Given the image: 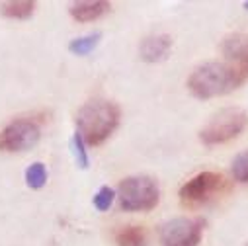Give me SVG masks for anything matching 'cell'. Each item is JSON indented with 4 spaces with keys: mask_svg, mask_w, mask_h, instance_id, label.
<instances>
[{
    "mask_svg": "<svg viewBox=\"0 0 248 246\" xmlns=\"http://www.w3.org/2000/svg\"><path fill=\"white\" fill-rule=\"evenodd\" d=\"M244 80L246 77L234 65L211 61V63H203L192 71L188 88L196 98L209 100L236 90Z\"/></svg>",
    "mask_w": 248,
    "mask_h": 246,
    "instance_id": "6da1fadb",
    "label": "cell"
},
{
    "mask_svg": "<svg viewBox=\"0 0 248 246\" xmlns=\"http://www.w3.org/2000/svg\"><path fill=\"white\" fill-rule=\"evenodd\" d=\"M119 205L125 211H151L158 205V184L151 176H129L119 182Z\"/></svg>",
    "mask_w": 248,
    "mask_h": 246,
    "instance_id": "3957f363",
    "label": "cell"
},
{
    "mask_svg": "<svg viewBox=\"0 0 248 246\" xmlns=\"http://www.w3.org/2000/svg\"><path fill=\"white\" fill-rule=\"evenodd\" d=\"M203 234V221L178 217L166 221L158 231V240L162 246H198Z\"/></svg>",
    "mask_w": 248,
    "mask_h": 246,
    "instance_id": "5b68a950",
    "label": "cell"
},
{
    "mask_svg": "<svg viewBox=\"0 0 248 246\" xmlns=\"http://www.w3.org/2000/svg\"><path fill=\"white\" fill-rule=\"evenodd\" d=\"M26 182L31 190H41L47 182V168L43 162H33L26 170Z\"/></svg>",
    "mask_w": 248,
    "mask_h": 246,
    "instance_id": "5bb4252c",
    "label": "cell"
},
{
    "mask_svg": "<svg viewBox=\"0 0 248 246\" xmlns=\"http://www.w3.org/2000/svg\"><path fill=\"white\" fill-rule=\"evenodd\" d=\"M246 123H248V115L244 109L225 108L207 121V125L200 131V139L207 147L227 143L244 131Z\"/></svg>",
    "mask_w": 248,
    "mask_h": 246,
    "instance_id": "277c9868",
    "label": "cell"
},
{
    "mask_svg": "<svg viewBox=\"0 0 248 246\" xmlns=\"http://www.w3.org/2000/svg\"><path fill=\"white\" fill-rule=\"evenodd\" d=\"M41 129L33 119H14L0 131V151L24 153L37 145Z\"/></svg>",
    "mask_w": 248,
    "mask_h": 246,
    "instance_id": "8992f818",
    "label": "cell"
},
{
    "mask_svg": "<svg viewBox=\"0 0 248 246\" xmlns=\"http://www.w3.org/2000/svg\"><path fill=\"white\" fill-rule=\"evenodd\" d=\"M113 200H115V190H111L109 186H104V188H100L98 194L94 196V207H96L98 211H108V209L111 207Z\"/></svg>",
    "mask_w": 248,
    "mask_h": 246,
    "instance_id": "2e32d148",
    "label": "cell"
},
{
    "mask_svg": "<svg viewBox=\"0 0 248 246\" xmlns=\"http://www.w3.org/2000/svg\"><path fill=\"white\" fill-rule=\"evenodd\" d=\"M223 55L248 78V33H231L221 43Z\"/></svg>",
    "mask_w": 248,
    "mask_h": 246,
    "instance_id": "ba28073f",
    "label": "cell"
},
{
    "mask_svg": "<svg viewBox=\"0 0 248 246\" xmlns=\"http://www.w3.org/2000/svg\"><path fill=\"white\" fill-rule=\"evenodd\" d=\"M119 108L102 98L86 102L77 113V133L84 139L86 145H102L117 127Z\"/></svg>",
    "mask_w": 248,
    "mask_h": 246,
    "instance_id": "7a4b0ae2",
    "label": "cell"
},
{
    "mask_svg": "<svg viewBox=\"0 0 248 246\" xmlns=\"http://www.w3.org/2000/svg\"><path fill=\"white\" fill-rule=\"evenodd\" d=\"M109 8H111V4L106 2V0H80V2L71 4V16L77 22L88 24V22H94L100 16H104Z\"/></svg>",
    "mask_w": 248,
    "mask_h": 246,
    "instance_id": "30bf717a",
    "label": "cell"
},
{
    "mask_svg": "<svg viewBox=\"0 0 248 246\" xmlns=\"http://www.w3.org/2000/svg\"><path fill=\"white\" fill-rule=\"evenodd\" d=\"M223 182V176L217 172H202L180 188V198L184 203H203L221 190Z\"/></svg>",
    "mask_w": 248,
    "mask_h": 246,
    "instance_id": "52a82bcc",
    "label": "cell"
},
{
    "mask_svg": "<svg viewBox=\"0 0 248 246\" xmlns=\"http://www.w3.org/2000/svg\"><path fill=\"white\" fill-rule=\"evenodd\" d=\"M170 49H172V37L168 33H155L141 41L139 55L147 63H158V61H164L170 55Z\"/></svg>",
    "mask_w": 248,
    "mask_h": 246,
    "instance_id": "9c48e42d",
    "label": "cell"
},
{
    "mask_svg": "<svg viewBox=\"0 0 248 246\" xmlns=\"http://www.w3.org/2000/svg\"><path fill=\"white\" fill-rule=\"evenodd\" d=\"M35 10L33 0H10L0 4V12L12 20H28Z\"/></svg>",
    "mask_w": 248,
    "mask_h": 246,
    "instance_id": "8fae6325",
    "label": "cell"
},
{
    "mask_svg": "<svg viewBox=\"0 0 248 246\" xmlns=\"http://www.w3.org/2000/svg\"><path fill=\"white\" fill-rule=\"evenodd\" d=\"M100 39H102V33H88V35L77 37V39H73V41L69 43V51H71L73 55H78V57L88 55V53H92V51L98 47Z\"/></svg>",
    "mask_w": 248,
    "mask_h": 246,
    "instance_id": "4fadbf2b",
    "label": "cell"
},
{
    "mask_svg": "<svg viewBox=\"0 0 248 246\" xmlns=\"http://www.w3.org/2000/svg\"><path fill=\"white\" fill-rule=\"evenodd\" d=\"M231 172L236 182H248V151H242L234 156L231 164Z\"/></svg>",
    "mask_w": 248,
    "mask_h": 246,
    "instance_id": "9a60e30c",
    "label": "cell"
},
{
    "mask_svg": "<svg viewBox=\"0 0 248 246\" xmlns=\"http://www.w3.org/2000/svg\"><path fill=\"white\" fill-rule=\"evenodd\" d=\"M244 8H246V10H248V2H244Z\"/></svg>",
    "mask_w": 248,
    "mask_h": 246,
    "instance_id": "ac0fdd59",
    "label": "cell"
},
{
    "mask_svg": "<svg viewBox=\"0 0 248 246\" xmlns=\"http://www.w3.org/2000/svg\"><path fill=\"white\" fill-rule=\"evenodd\" d=\"M115 242L119 246H147V234L143 227H123L115 232Z\"/></svg>",
    "mask_w": 248,
    "mask_h": 246,
    "instance_id": "7c38bea8",
    "label": "cell"
},
{
    "mask_svg": "<svg viewBox=\"0 0 248 246\" xmlns=\"http://www.w3.org/2000/svg\"><path fill=\"white\" fill-rule=\"evenodd\" d=\"M73 151H75L77 164H78L82 170H86L88 164H90V160H88V153H86V143H84V139H82L78 133H75V137H73Z\"/></svg>",
    "mask_w": 248,
    "mask_h": 246,
    "instance_id": "e0dca14e",
    "label": "cell"
}]
</instances>
